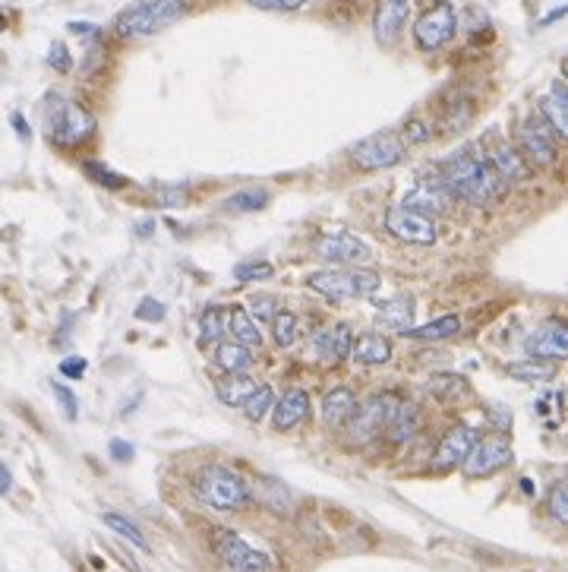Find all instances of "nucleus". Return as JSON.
<instances>
[{
  "label": "nucleus",
  "mask_w": 568,
  "mask_h": 572,
  "mask_svg": "<svg viewBox=\"0 0 568 572\" xmlns=\"http://www.w3.org/2000/svg\"><path fill=\"white\" fill-rule=\"evenodd\" d=\"M111 456H114V462H130L133 459V446L124 443V440H111Z\"/></svg>",
  "instance_id": "09e8293b"
},
{
  "label": "nucleus",
  "mask_w": 568,
  "mask_h": 572,
  "mask_svg": "<svg viewBox=\"0 0 568 572\" xmlns=\"http://www.w3.org/2000/svg\"><path fill=\"white\" fill-rule=\"evenodd\" d=\"M430 136H433V127L426 121H420V117H411V121L404 124V140H408V146L430 143Z\"/></svg>",
  "instance_id": "58836bf2"
},
{
  "label": "nucleus",
  "mask_w": 568,
  "mask_h": 572,
  "mask_svg": "<svg viewBox=\"0 0 568 572\" xmlns=\"http://www.w3.org/2000/svg\"><path fill=\"white\" fill-rule=\"evenodd\" d=\"M250 310H253L256 320H275L278 317V304H275V298H269V294H259V298H253Z\"/></svg>",
  "instance_id": "c03bdc74"
},
{
  "label": "nucleus",
  "mask_w": 568,
  "mask_h": 572,
  "mask_svg": "<svg viewBox=\"0 0 568 572\" xmlns=\"http://www.w3.org/2000/svg\"><path fill=\"white\" fill-rule=\"evenodd\" d=\"M215 364L225 373H247L253 367V348L240 345V342H218L215 348Z\"/></svg>",
  "instance_id": "a878e982"
},
{
  "label": "nucleus",
  "mask_w": 568,
  "mask_h": 572,
  "mask_svg": "<svg viewBox=\"0 0 568 572\" xmlns=\"http://www.w3.org/2000/svg\"><path fill=\"white\" fill-rule=\"evenodd\" d=\"M414 320V298L411 294H395V298L382 301L376 307V323L382 329H398V332H408Z\"/></svg>",
  "instance_id": "5701e85b"
},
{
  "label": "nucleus",
  "mask_w": 568,
  "mask_h": 572,
  "mask_svg": "<svg viewBox=\"0 0 568 572\" xmlns=\"http://www.w3.org/2000/svg\"><path fill=\"white\" fill-rule=\"evenodd\" d=\"M60 373L70 380H83L86 377V358H64V364H60Z\"/></svg>",
  "instance_id": "de8ad7c7"
},
{
  "label": "nucleus",
  "mask_w": 568,
  "mask_h": 572,
  "mask_svg": "<svg viewBox=\"0 0 568 572\" xmlns=\"http://www.w3.org/2000/svg\"><path fill=\"white\" fill-rule=\"evenodd\" d=\"M272 335H275V342L281 348L294 345V339H297V317H294L291 310H278V317L272 320Z\"/></svg>",
  "instance_id": "c9c22d12"
},
{
  "label": "nucleus",
  "mask_w": 568,
  "mask_h": 572,
  "mask_svg": "<svg viewBox=\"0 0 568 572\" xmlns=\"http://www.w3.org/2000/svg\"><path fill=\"white\" fill-rule=\"evenodd\" d=\"M411 13V0H379L376 13H373V32L379 45H395L398 35L408 23Z\"/></svg>",
  "instance_id": "f3484780"
},
{
  "label": "nucleus",
  "mask_w": 568,
  "mask_h": 572,
  "mask_svg": "<svg viewBox=\"0 0 568 572\" xmlns=\"http://www.w3.org/2000/svg\"><path fill=\"white\" fill-rule=\"evenodd\" d=\"M228 339H231V342H240V345H247V348H259L262 332H259V326H256L253 313H247L243 307H231V310H228Z\"/></svg>",
  "instance_id": "393cba45"
},
{
  "label": "nucleus",
  "mask_w": 568,
  "mask_h": 572,
  "mask_svg": "<svg viewBox=\"0 0 568 572\" xmlns=\"http://www.w3.org/2000/svg\"><path fill=\"white\" fill-rule=\"evenodd\" d=\"M562 16H568V4H565V7H559V10H553L550 16H543V19H540V26H553L556 19H562Z\"/></svg>",
  "instance_id": "3c124183"
},
{
  "label": "nucleus",
  "mask_w": 568,
  "mask_h": 572,
  "mask_svg": "<svg viewBox=\"0 0 568 572\" xmlns=\"http://www.w3.org/2000/svg\"><path fill=\"white\" fill-rule=\"evenodd\" d=\"M313 345H316V354L326 364H341L354 354V332L348 323H335L332 329L319 332Z\"/></svg>",
  "instance_id": "aec40b11"
},
{
  "label": "nucleus",
  "mask_w": 568,
  "mask_h": 572,
  "mask_svg": "<svg viewBox=\"0 0 568 572\" xmlns=\"http://www.w3.org/2000/svg\"><path fill=\"white\" fill-rule=\"evenodd\" d=\"M505 373H509L512 380H521V383H543V380H553L556 367L550 361L534 358V361H515V364H509V367H505Z\"/></svg>",
  "instance_id": "2f4dec72"
},
{
  "label": "nucleus",
  "mask_w": 568,
  "mask_h": 572,
  "mask_svg": "<svg viewBox=\"0 0 568 572\" xmlns=\"http://www.w3.org/2000/svg\"><path fill=\"white\" fill-rule=\"evenodd\" d=\"M550 516L562 525H568V484H556L550 493Z\"/></svg>",
  "instance_id": "ea45409f"
},
{
  "label": "nucleus",
  "mask_w": 568,
  "mask_h": 572,
  "mask_svg": "<svg viewBox=\"0 0 568 572\" xmlns=\"http://www.w3.org/2000/svg\"><path fill=\"white\" fill-rule=\"evenodd\" d=\"M307 288L329 301H367L382 288V279L373 269H319L307 275Z\"/></svg>",
  "instance_id": "20e7f679"
},
{
  "label": "nucleus",
  "mask_w": 568,
  "mask_h": 572,
  "mask_svg": "<svg viewBox=\"0 0 568 572\" xmlns=\"http://www.w3.org/2000/svg\"><path fill=\"white\" fill-rule=\"evenodd\" d=\"M527 354L540 361H568V323L565 320H543L524 342Z\"/></svg>",
  "instance_id": "ddd939ff"
},
{
  "label": "nucleus",
  "mask_w": 568,
  "mask_h": 572,
  "mask_svg": "<svg viewBox=\"0 0 568 572\" xmlns=\"http://www.w3.org/2000/svg\"><path fill=\"white\" fill-rule=\"evenodd\" d=\"M269 200H272V193L266 187H243V190L228 196L225 206L231 212H259V209L269 206Z\"/></svg>",
  "instance_id": "473e14b6"
},
{
  "label": "nucleus",
  "mask_w": 568,
  "mask_h": 572,
  "mask_svg": "<svg viewBox=\"0 0 568 572\" xmlns=\"http://www.w3.org/2000/svg\"><path fill=\"white\" fill-rule=\"evenodd\" d=\"M389 358H392V339H389V335L367 332V335H360V339L354 342V354H351L354 364L382 367V364H389Z\"/></svg>",
  "instance_id": "4be33fe9"
},
{
  "label": "nucleus",
  "mask_w": 568,
  "mask_h": 572,
  "mask_svg": "<svg viewBox=\"0 0 568 572\" xmlns=\"http://www.w3.org/2000/svg\"><path fill=\"white\" fill-rule=\"evenodd\" d=\"M417 433V408L414 405H401L395 408L392 421H389V437L392 443H408Z\"/></svg>",
  "instance_id": "72a5a7b5"
},
{
  "label": "nucleus",
  "mask_w": 568,
  "mask_h": 572,
  "mask_svg": "<svg viewBox=\"0 0 568 572\" xmlns=\"http://www.w3.org/2000/svg\"><path fill=\"white\" fill-rule=\"evenodd\" d=\"M351 159L363 171H382L404 162V143L395 133H373L351 149Z\"/></svg>",
  "instance_id": "9d476101"
},
{
  "label": "nucleus",
  "mask_w": 568,
  "mask_h": 572,
  "mask_svg": "<svg viewBox=\"0 0 568 572\" xmlns=\"http://www.w3.org/2000/svg\"><path fill=\"white\" fill-rule=\"evenodd\" d=\"M477 443H480V440H477V430L468 427V424H458V427H452V430L439 440V449H436V456H433V465H436L439 471L455 468V465H464Z\"/></svg>",
  "instance_id": "2eb2a0df"
},
{
  "label": "nucleus",
  "mask_w": 568,
  "mask_h": 572,
  "mask_svg": "<svg viewBox=\"0 0 568 572\" xmlns=\"http://www.w3.org/2000/svg\"><path fill=\"white\" fill-rule=\"evenodd\" d=\"M461 329V317L458 313H442L433 323L426 326H417V329H408L404 335L408 339H417V342H442V339H452V335Z\"/></svg>",
  "instance_id": "bb28decb"
},
{
  "label": "nucleus",
  "mask_w": 568,
  "mask_h": 572,
  "mask_svg": "<svg viewBox=\"0 0 568 572\" xmlns=\"http://www.w3.org/2000/svg\"><path fill=\"white\" fill-rule=\"evenodd\" d=\"M316 253L322 260L329 263H360L370 256V244L360 238V234H351V231H338V234H326V238H319L316 244Z\"/></svg>",
  "instance_id": "dca6fc26"
},
{
  "label": "nucleus",
  "mask_w": 568,
  "mask_h": 572,
  "mask_svg": "<svg viewBox=\"0 0 568 572\" xmlns=\"http://www.w3.org/2000/svg\"><path fill=\"white\" fill-rule=\"evenodd\" d=\"M247 4L256 7V10H281V13H291V10L307 7L310 0H247Z\"/></svg>",
  "instance_id": "37998d69"
},
{
  "label": "nucleus",
  "mask_w": 568,
  "mask_h": 572,
  "mask_svg": "<svg viewBox=\"0 0 568 572\" xmlns=\"http://www.w3.org/2000/svg\"><path fill=\"white\" fill-rule=\"evenodd\" d=\"M540 114L562 143H568V83L556 80L540 95Z\"/></svg>",
  "instance_id": "6ab92c4d"
},
{
  "label": "nucleus",
  "mask_w": 568,
  "mask_h": 572,
  "mask_svg": "<svg viewBox=\"0 0 568 572\" xmlns=\"http://www.w3.org/2000/svg\"><path fill=\"white\" fill-rule=\"evenodd\" d=\"M512 462V443L496 433V437H486L474 446V452L464 462V475L468 478H490L496 471H502Z\"/></svg>",
  "instance_id": "f8f14e48"
},
{
  "label": "nucleus",
  "mask_w": 568,
  "mask_h": 572,
  "mask_svg": "<svg viewBox=\"0 0 568 572\" xmlns=\"http://www.w3.org/2000/svg\"><path fill=\"white\" fill-rule=\"evenodd\" d=\"M398 402L392 396H373L367 402H360L357 411H354V418H351V440L354 443H367L373 437H379L382 430H389V421H392V414H395Z\"/></svg>",
  "instance_id": "9b49d317"
},
{
  "label": "nucleus",
  "mask_w": 568,
  "mask_h": 572,
  "mask_svg": "<svg viewBox=\"0 0 568 572\" xmlns=\"http://www.w3.org/2000/svg\"><path fill=\"white\" fill-rule=\"evenodd\" d=\"M101 519H105V525H108V528H114L120 538H127V541H130V544H136L139 550H149V541H146V535H142V531H139V525H133L130 519L117 516V512H105V516H101Z\"/></svg>",
  "instance_id": "f704fd0d"
},
{
  "label": "nucleus",
  "mask_w": 568,
  "mask_h": 572,
  "mask_svg": "<svg viewBox=\"0 0 568 572\" xmlns=\"http://www.w3.org/2000/svg\"><path fill=\"white\" fill-rule=\"evenodd\" d=\"M310 414V396L307 389H288L272 408V427L275 430H294Z\"/></svg>",
  "instance_id": "412c9836"
},
{
  "label": "nucleus",
  "mask_w": 568,
  "mask_h": 572,
  "mask_svg": "<svg viewBox=\"0 0 568 572\" xmlns=\"http://www.w3.org/2000/svg\"><path fill=\"white\" fill-rule=\"evenodd\" d=\"M439 174L442 181L455 190V196L468 200L471 206H493L502 200L505 190H509V184L502 181V174L486 159V152L477 155L474 149H461L452 159H445Z\"/></svg>",
  "instance_id": "f257e3e1"
},
{
  "label": "nucleus",
  "mask_w": 568,
  "mask_h": 572,
  "mask_svg": "<svg viewBox=\"0 0 568 572\" xmlns=\"http://www.w3.org/2000/svg\"><path fill=\"white\" fill-rule=\"evenodd\" d=\"M193 493L202 503L218 509V512H237V509H247L253 503L250 484L225 465L202 468L193 478Z\"/></svg>",
  "instance_id": "f03ea898"
},
{
  "label": "nucleus",
  "mask_w": 568,
  "mask_h": 572,
  "mask_svg": "<svg viewBox=\"0 0 568 572\" xmlns=\"http://www.w3.org/2000/svg\"><path fill=\"white\" fill-rule=\"evenodd\" d=\"M259 386L250 380V377H243V373H228L225 380H221L218 386H215V396L225 402V405H247V399L253 396Z\"/></svg>",
  "instance_id": "cd10ccee"
},
{
  "label": "nucleus",
  "mask_w": 568,
  "mask_h": 572,
  "mask_svg": "<svg viewBox=\"0 0 568 572\" xmlns=\"http://www.w3.org/2000/svg\"><path fill=\"white\" fill-rule=\"evenodd\" d=\"M354 411H357V399H354V392L348 386H338L332 389L326 399H322V424L326 427H344V424H351L354 418Z\"/></svg>",
  "instance_id": "b1692460"
},
{
  "label": "nucleus",
  "mask_w": 568,
  "mask_h": 572,
  "mask_svg": "<svg viewBox=\"0 0 568 572\" xmlns=\"http://www.w3.org/2000/svg\"><path fill=\"white\" fill-rule=\"evenodd\" d=\"M48 64H51L54 70H60V73H70L73 57H70V51H67L64 42H54V45H51V51H48Z\"/></svg>",
  "instance_id": "a18cd8bd"
},
{
  "label": "nucleus",
  "mask_w": 568,
  "mask_h": 572,
  "mask_svg": "<svg viewBox=\"0 0 568 572\" xmlns=\"http://www.w3.org/2000/svg\"><path fill=\"white\" fill-rule=\"evenodd\" d=\"M48 133H51V140H57L60 146H76L95 133V121L86 108H79V105L67 102V98L54 95L51 111H48Z\"/></svg>",
  "instance_id": "39448f33"
},
{
  "label": "nucleus",
  "mask_w": 568,
  "mask_h": 572,
  "mask_svg": "<svg viewBox=\"0 0 568 572\" xmlns=\"http://www.w3.org/2000/svg\"><path fill=\"white\" fill-rule=\"evenodd\" d=\"M486 159L493 162V168L502 174V181L515 187V184H524L527 177H531V165H527L524 155L509 146V143H502V140H493L490 149H486Z\"/></svg>",
  "instance_id": "a211bd4d"
},
{
  "label": "nucleus",
  "mask_w": 568,
  "mask_h": 572,
  "mask_svg": "<svg viewBox=\"0 0 568 572\" xmlns=\"http://www.w3.org/2000/svg\"><path fill=\"white\" fill-rule=\"evenodd\" d=\"M471 117H474V105L468 102V98H461V95H452L449 102L442 105V114H439V124L445 133H458L471 124Z\"/></svg>",
  "instance_id": "c85d7f7f"
},
{
  "label": "nucleus",
  "mask_w": 568,
  "mask_h": 572,
  "mask_svg": "<svg viewBox=\"0 0 568 572\" xmlns=\"http://www.w3.org/2000/svg\"><path fill=\"white\" fill-rule=\"evenodd\" d=\"M54 399H57L60 405H64V414H67V418H70V421H76V414H79V402H76V396H73V392H70L64 383H54Z\"/></svg>",
  "instance_id": "49530a36"
},
{
  "label": "nucleus",
  "mask_w": 568,
  "mask_h": 572,
  "mask_svg": "<svg viewBox=\"0 0 568 572\" xmlns=\"http://www.w3.org/2000/svg\"><path fill=\"white\" fill-rule=\"evenodd\" d=\"M212 550L231 572H269L272 569V560L262 554V550H256L253 544L243 541L237 531H228V528L212 531Z\"/></svg>",
  "instance_id": "423d86ee"
},
{
  "label": "nucleus",
  "mask_w": 568,
  "mask_h": 572,
  "mask_svg": "<svg viewBox=\"0 0 568 572\" xmlns=\"http://www.w3.org/2000/svg\"><path fill=\"white\" fill-rule=\"evenodd\" d=\"M199 335H202V345H212L218 339H228V310H221V307H206V310H202Z\"/></svg>",
  "instance_id": "7c9ffc66"
},
{
  "label": "nucleus",
  "mask_w": 568,
  "mask_h": 572,
  "mask_svg": "<svg viewBox=\"0 0 568 572\" xmlns=\"http://www.w3.org/2000/svg\"><path fill=\"white\" fill-rule=\"evenodd\" d=\"M86 174L95 177L98 184H108L111 190H120V187H124V177L114 174V171H108V168H101L98 162H86Z\"/></svg>",
  "instance_id": "79ce46f5"
},
{
  "label": "nucleus",
  "mask_w": 568,
  "mask_h": 572,
  "mask_svg": "<svg viewBox=\"0 0 568 572\" xmlns=\"http://www.w3.org/2000/svg\"><path fill=\"white\" fill-rule=\"evenodd\" d=\"M272 408H275V396H272L269 386H259L253 396L247 399V405H243V411H247L250 421H262Z\"/></svg>",
  "instance_id": "e433bc0d"
},
{
  "label": "nucleus",
  "mask_w": 568,
  "mask_h": 572,
  "mask_svg": "<svg viewBox=\"0 0 568 572\" xmlns=\"http://www.w3.org/2000/svg\"><path fill=\"white\" fill-rule=\"evenodd\" d=\"M455 200L458 196L442 181V174L436 181H420L411 193H404V206H411L417 212H433V215H452Z\"/></svg>",
  "instance_id": "4468645a"
},
{
  "label": "nucleus",
  "mask_w": 568,
  "mask_h": 572,
  "mask_svg": "<svg viewBox=\"0 0 568 572\" xmlns=\"http://www.w3.org/2000/svg\"><path fill=\"white\" fill-rule=\"evenodd\" d=\"M565 83H568V61H565Z\"/></svg>",
  "instance_id": "603ef678"
},
{
  "label": "nucleus",
  "mask_w": 568,
  "mask_h": 572,
  "mask_svg": "<svg viewBox=\"0 0 568 572\" xmlns=\"http://www.w3.org/2000/svg\"><path fill=\"white\" fill-rule=\"evenodd\" d=\"M385 231H389L395 241L414 244V247H433L439 238L430 215H423L411 206H395L385 212Z\"/></svg>",
  "instance_id": "1a4fd4ad"
},
{
  "label": "nucleus",
  "mask_w": 568,
  "mask_h": 572,
  "mask_svg": "<svg viewBox=\"0 0 568 572\" xmlns=\"http://www.w3.org/2000/svg\"><path fill=\"white\" fill-rule=\"evenodd\" d=\"M426 389H430L433 396L442 399V402H455V399L468 396V380L458 377V373H433L430 383H426Z\"/></svg>",
  "instance_id": "c756f323"
},
{
  "label": "nucleus",
  "mask_w": 568,
  "mask_h": 572,
  "mask_svg": "<svg viewBox=\"0 0 568 572\" xmlns=\"http://www.w3.org/2000/svg\"><path fill=\"white\" fill-rule=\"evenodd\" d=\"M184 10V0H139V4H130L117 13L114 32L120 38H149L174 26Z\"/></svg>",
  "instance_id": "7ed1b4c3"
},
{
  "label": "nucleus",
  "mask_w": 568,
  "mask_h": 572,
  "mask_svg": "<svg viewBox=\"0 0 568 572\" xmlns=\"http://www.w3.org/2000/svg\"><path fill=\"white\" fill-rule=\"evenodd\" d=\"M234 279L237 282H262V279H272V266L269 263H237L234 266Z\"/></svg>",
  "instance_id": "4c0bfd02"
},
{
  "label": "nucleus",
  "mask_w": 568,
  "mask_h": 572,
  "mask_svg": "<svg viewBox=\"0 0 568 572\" xmlns=\"http://www.w3.org/2000/svg\"><path fill=\"white\" fill-rule=\"evenodd\" d=\"M13 490V471L10 465H0V493H10Z\"/></svg>",
  "instance_id": "8fccbe9b"
},
{
  "label": "nucleus",
  "mask_w": 568,
  "mask_h": 572,
  "mask_svg": "<svg viewBox=\"0 0 568 572\" xmlns=\"http://www.w3.org/2000/svg\"><path fill=\"white\" fill-rule=\"evenodd\" d=\"M518 152L531 168H553L556 165V140L553 127L543 121V114H531L518 124Z\"/></svg>",
  "instance_id": "0eeeda50"
},
{
  "label": "nucleus",
  "mask_w": 568,
  "mask_h": 572,
  "mask_svg": "<svg viewBox=\"0 0 568 572\" xmlns=\"http://www.w3.org/2000/svg\"><path fill=\"white\" fill-rule=\"evenodd\" d=\"M455 26H458V16H455V7L449 0H436L433 7H426L417 23H414V42L420 51H436L442 48L445 42H452L455 35Z\"/></svg>",
  "instance_id": "6e6552de"
},
{
  "label": "nucleus",
  "mask_w": 568,
  "mask_h": 572,
  "mask_svg": "<svg viewBox=\"0 0 568 572\" xmlns=\"http://www.w3.org/2000/svg\"><path fill=\"white\" fill-rule=\"evenodd\" d=\"M136 317L146 320V323H161V320H165V304L155 301V298H142L139 307H136Z\"/></svg>",
  "instance_id": "a19ab883"
}]
</instances>
